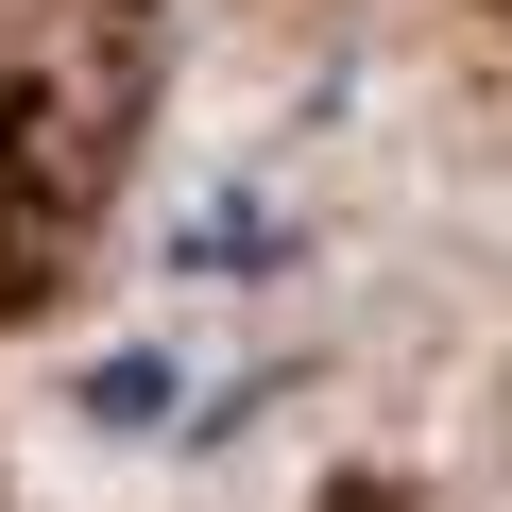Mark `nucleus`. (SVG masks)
<instances>
[{
	"mask_svg": "<svg viewBox=\"0 0 512 512\" xmlns=\"http://www.w3.org/2000/svg\"><path fill=\"white\" fill-rule=\"evenodd\" d=\"M291 256H308V222H291L274 188H205V205L171 222V274H188V291H274Z\"/></svg>",
	"mask_w": 512,
	"mask_h": 512,
	"instance_id": "nucleus-1",
	"label": "nucleus"
},
{
	"mask_svg": "<svg viewBox=\"0 0 512 512\" xmlns=\"http://www.w3.org/2000/svg\"><path fill=\"white\" fill-rule=\"evenodd\" d=\"M171 393H188V359H171V342H120V359H86V410H103V427H137V444L171 427Z\"/></svg>",
	"mask_w": 512,
	"mask_h": 512,
	"instance_id": "nucleus-2",
	"label": "nucleus"
}]
</instances>
